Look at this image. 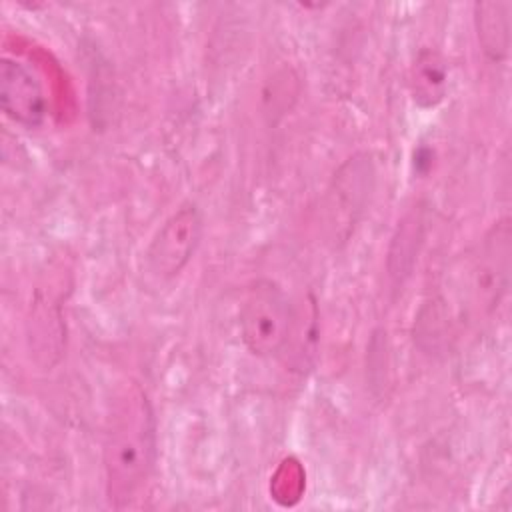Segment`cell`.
Wrapping results in <instances>:
<instances>
[{"label": "cell", "instance_id": "3957f363", "mask_svg": "<svg viewBox=\"0 0 512 512\" xmlns=\"http://www.w3.org/2000/svg\"><path fill=\"white\" fill-rule=\"evenodd\" d=\"M202 238V214L194 204H184L164 220L146 250V272L158 280L178 276L194 256Z\"/></svg>", "mask_w": 512, "mask_h": 512}, {"label": "cell", "instance_id": "8992f818", "mask_svg": "<svg viewBox=\"0 0 512 512\" xmlns=\"http://www.w3.org/2000/svg\"><path fill=\"white\" fill-rule=\"evenodd\" d=\"M510 2L474 4L478 42L492 62H502L510 52Z\"/></svg>", "mask_w": 512, "mask_h": 512}, {"label": "cell", "instance_id": "52a82bcc", "mask_svg": "<svg viewBox=\"0 0 512 512\" xmlns=\"http://www.w3.org/2000/svg\"><path fill=\"white\" fill-rule=\"evenodd\" d=\"M408 78L412 98L420 108L438 106L448 92V64L436 50H422Z\"/></svg>", "mask_w": 512, "mask_h": 512}, {"label": "cell", "instance_id": "5b68a950", "mask_svg": "<svg viewBox=\"0 0 512 512\" xmlns=\"http://www.w3.org/2000/svg\"><path fill=\"white\" fill-rule=\"evenodd\" d=\"M510 258V226L508 220L498 222L486 238L480 258L474 266V294L482 304H496L508 284Z\"/></svg>", "mask_w": 512, "mask_h": 512}, {"label": "cell", "instance_id": "277c9868", "mask_svg": "<svg viewBox=\"0 0 512 512\" xmlns=\"http://www.w3.org/2000/svg\"><path fill=\"white\" fill-rule=\"evenodd\" d=\"M0 106L24 128H38L46 118V98L38 78L22 62L6 56L0 62Z\"/></svg>", "mask_w": 512, "mask_h": 512}, {"label": "cell", "instance_id": "7a4b0ae2", "mask_svg": "<svg viewBox=\"0 0 512 512\" xmlns=\"http://www.w3.org/2000/svg\"><path fill=\"white\" fill-rule=\"evenodd\" d=\"M238 326L250 354L266 358L280 352L292 326V308L286 292L272 280H256L242 300Z\"/></svg>", "mask_w": 512, "mask_h": 512}, {"label": "cell", "instance_id": "6da1fadb", "mask_svg": "<svg viewBox=\"0 0 512 512\" xmlns=\"http://www.w3.org/2000/svg\"><path fill=\"white\" fill-rule=\"evenodd\" d=\"M156 460V422L142 388L132 386L118 400L104 440L106 494L114 508L136 504Z\"/></svg>", "mask_w": 512, "mask_h": 512}]
</instances>
